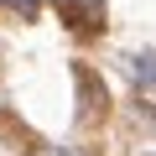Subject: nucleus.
Returning a JSON list of instances; mask_svg holds the SVG:
<instances>
[{"instance_id":"f03ea898","label":"nucleus","mask_w":156,"mask_h":156,"mask_svg":"<svg viewBox=\"0 0 156 156\" xmlns=\"http://www.w3.org/2000/svg\"><path fill=\"white\" fill-rule=\"evenodd\" d=\"M52 11L73 37H99L104 31V0H52Z\"/></svg>"},{"instance_id":"7ed1b4c3","label":"nucleus","mask_w":156,"mask_h":156,"mask_svg":"<svg viewBox=\"0 0 156 156\" xmlns=\"http://www.w3.org/2000/svg\"><path fill=\"white\" fill-rule=\"evenodd\" d=\"M135 89H140V94H151V47L135 57Z\"/></svg>"},{"instance_id":"39448f33","label":"nucleus","mask_w":156,"mask_h":156,"mask_svg":"<svg viewBox=\"0 0 156 156\" xmlns=\"http://www.w3.org/2000/svg\"><path fill=\"white\" fill-rule=\"evenodd\" d=\"M146 156H151V151H146Z\"/></svg>"},{"instance_id":"f257e3e1","label":"nucleus","mask_w":156,"mask_h":156,"mask_svg":"<svg viewBox=\"0 0 156 156\" xmlns=\"http://www.w3.org/2000/svg\"><path fill=\"white\" fill-rule=\"evenodd\" d=\"M73 83H78V120H104L109 115V89L89 62H73Z\"/></svg>"},{"instance_id":"20e7f679","label":"nucleus","mask_w":156,"mask_h":156,"mask_svg":"<svg viewBox=\"0 0 156 156\" xmlns=\"http://www.w3.org/2000/svg\"><path fill=\"white\" fill-rule=\"evenodd\" d=\"M31 156H89V151H68V146H42V151H31Z\"/></svg>"}]
</instances>
